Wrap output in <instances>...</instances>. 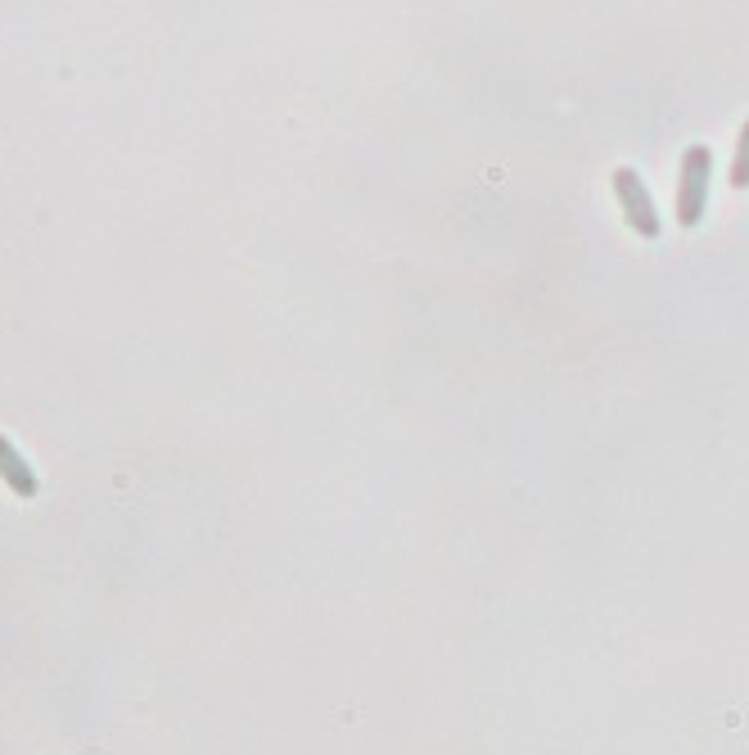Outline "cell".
Instances as JSON below:
<instances>
[{
    "label": "cell",
    "instance_id": "1",
    "mask_svg": "<svg viewBox=\"0 0 749 755\" xmlns=\"http://www.w3.org/2000/svg\"><path fill=\"white\" fill-rule=\"evenodd\" d=\"M709 177H713V154L709 145H687L682 154V186H677V222L700 226L709 204Z\"/></svg>",
    "mask_w": 749,
    "mask_h": 755
},
{
    "label": "cell",
    "instance_id": "2",
    "mask_svg": "<svg viewBox=\"0 0 749 755\" xmlns=\"http://www.w3.org/2000/svg\"><path fill=\"white\" fill-rule=\"evenodd\" d=\"M615 194H619L623 217H628L632 232H637L641 240H659L664 222H659V213H655L651 190H645V181L637 177V168H615Z\"/></svg>",
    "mask_w": 749,
    "mask_h": 755
},
{
    "label": "cell",
    "instance_id": "3",
    "mask_svg": "<svg viewBox=\"0 0 749 755\" xmlns=\"http://www.w3.org/2000/svg\"><path fill=\"white\" fill-rule=\"evenodd\" d=\"M732 186L749 190V122L740 127V141H736V158H732Z\"/></svg>",
    "mask_w": 749,
    "mask_h": 755
}]
</instances>
